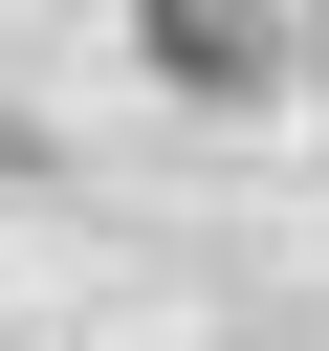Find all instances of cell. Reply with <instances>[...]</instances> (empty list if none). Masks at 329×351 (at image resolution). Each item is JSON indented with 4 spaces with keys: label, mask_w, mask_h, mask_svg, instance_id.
<instances>
[{
    "label": "cell",
    "mask_w": 329,
    "mask_h": 351,
    "mask_svg": "<svg viewBox=\"0 0 329 351\" xmlns=\"http://www.w3.org/2000/svg\"><path fill=\"white\" fill-rule=\"evenodd\" d=\"M154 66H175V88H219V110H241V88H263V66H285V44H263V22H197V0H175V22H154Z\"/></svg>",
    "instance_id": "6da1fadb"
}]
</instances>
